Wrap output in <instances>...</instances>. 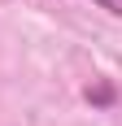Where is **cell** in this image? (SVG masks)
<instances>
[{
    "instance_id": "obj_1",
    "label": "cell",
    "mask_w": 122,
    "mask_h": 126,
    "mask_svg": "<svg viewBox=\"0 0 122 126\" xmlns=\"http://www.w3.org/2000/svg\"><path fill=\"white\" fill-rule=\"evenodd\" d=\"M96 4H100V9H109V13H118V17H122V0H96Z\"/></svg>"
}]
</instances>
